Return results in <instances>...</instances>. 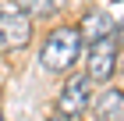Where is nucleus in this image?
Wrapping results in <instances>:
<instances>
[{
	"instance_id": "f257e3e1",
	"label": "nucleus",
	"mask_w": 124,
	"mask_h": 121,
	"mask_svg": "<svg viewBox=\"0 0 124 121\" xmlns=\"http://www.w3.org/2000/svg\"><path fill=\"white\" fill-rule=\"evenodd\" d=\"M78 54H82V36H78L75 25L53 28L46 36V43H43V50H39L43 68H50V71H67V68L78 61Z\"/></svg>"
},
{
	"instance_id": "f03ea898",
	"label": "nucleus",
	"mask_w": 124,
	"mask_h": 121,
	"mask_svg": "<svg viewBox=\"0 0 124 121\" xmlns=\"http://www.w3.org/2000/svg\"><path fill=\"white\" fill-rule=\"evenodd\" d=\"M32 39V21L18 11H0V50H21Z\"/></svg>"
},
{
	"instance_id": "7ed1b4c3",
	"label": "nucleus",
	"mask_w": 124,
	"mask_h": 121,
	"mask_svg": "<svg viewBox=\"0 0 124 121\" xmlns=\"http://www.w3.org/2000/svg\"><path fill=\"white\" fill-rule=\"evenodd\" d=\"M114 64H117V43H114V36L99 39V43L89 47V71H85V78L89 82H106V78L114 75Z\"/></svg>"
},
{
	"instance_id": "20e7f679",
	"label": "nucleus",
	"mask_w": 124,
	"mask_h": 121,
	"mask_svg": "<svg viewBox=\"0 0 124 121\" xmlns=\"http://www.w3.org/2000/svg\"><path fill=\"white\" fill-rule=\"evenodd\" d=\"M89 89H92V82H89L85 75H71L64 82V89H60V118H75V114H82L89 107Z\"/></svg>"
},
{
	"instance_id": "39448f33",
	"label": "nucleus",
	"mask_w": 124,
	"mask_h": 121,
	"mask_svg": "<svg viewBox=\"0 0 124 121\" xmlns=\"http://www.w3.org/2000/svg\"><path fill=\"white\" fill-rule=\"evenodd\" d=\"M110 32H114V18L106 11H89L85 18H82V28H78V36L89 39V47L99 43V39H110Z\"/></svg>"
},
{
	"instance_id": "423d86ee",
	"label": "nucleus",
	"mask_w": 124,
	"mask_h": 121,
	"mask_svg": "<svg viewBox=\"0 0 124 121\" xmlns=\"http://www.w3.org/2000/svg\"><path fill=\"white\" fill-rule=\"evenodd\" d=\"M96 118L99 121H124V93L121 89H106L96 103Z\"/></svg>"
},
{
	"instance_id": "0eeeda50",
	"label": "nucleus",
	"mask_w": 124,
	"mask_h": 121,
	"mask_svg": "<svg viewBox=\"0 0 124 121\" xmlns=\"http://www.w3.org/2000/svg\"><path fill=\"white\" fill-rule=\"evenodd\" d=\"M57 4H60V0H14V11L32 21V18H46V14H53Z\"/></svg>"
},
{
	"instance_id": "6e6552de",
	"label": "nucleus",
	"mask_w": 124,
	"mask_h": 121,
	"mask_svg": "<svg viewBox=\"0 0 124 121\" xmlns=\"http://www.w3.org/2000/svg\"><path fill=\"white\" fill-rule=\"evenodd\" d=\"M117 43H124V21H121V32H117Z\"/></svg>"
},
{
	"instance_id": "1a4fd4ad",
	"label": "nucleus",
	"mask_w": 124,
	"mask_h": 121,
	"mask_svg": "<svg viewBox=\"0 0 124 121\" xmlns=\"http://www.w3.org/2000/svg\"><path fill=\"white\" fill-rule=\"evenodd\" d=\"M46 121H67V118H60V114H50V118Z\"/></svg>"
},
{
	"instance_id": "9d476101",
	"label": "nucleus",
	"mask_w": 124,
	"mask_h": 121,
	"mask_svg": "<svg viewBox=\"0 0 124 121\" xmlns=\"http://www.w3.org/2000/svg\"><path fill=\"white\" fill-rule=\"evenodd\" d=\"M0 121H4V114H0Z\"/></svg>"
},
{
	"instance_id": "9b49d317",
	"label": "nucleus",
	"mask_w": 124,
	"mask_h": 121,
	"mask_svg": "<svg viewBox=\"0 0 124 121\" xmlns=\"http://www.w3.org/2000/svg\"><path fill=\"white\" fill-rule=\"evenodd\" d=\"M0 54H4V50H0Z\"/></svg>"
}]
</instances>
